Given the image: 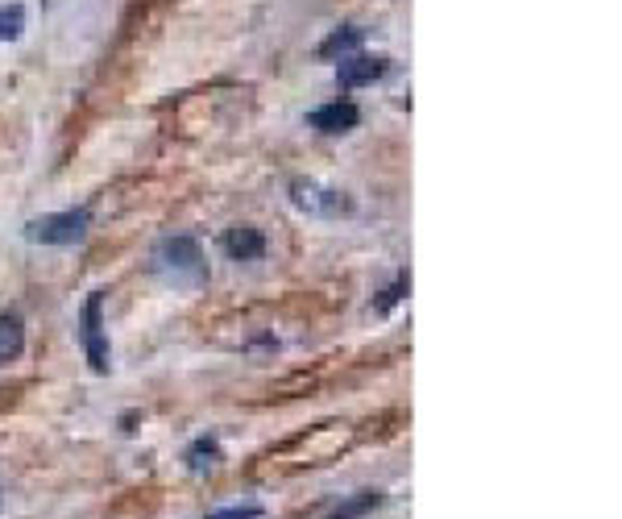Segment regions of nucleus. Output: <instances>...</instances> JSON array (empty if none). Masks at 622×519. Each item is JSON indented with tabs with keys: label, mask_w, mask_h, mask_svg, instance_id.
Instances as JSON below:
<instances>
[{
	"label": "nucleus",
	"mask_w": 622,
	"mask_h": 519,
	"mask_svg": "<svg viewBox=\"0 0 622 519\" xmlns=\"http://www.w3.org/2000/svg\"><path fill=\"white\" fill-rule=\"evenodd\" d=\"M154 270L179 291L208 287V262L195 237H162L154 245Z\"/></svg>",
	"instance_id": "obj_1"
},
{
	"label": "nucleus",
	"mask_w": 622,
	"mask_h": 519,
	"mask_svg": "<svg viewBox=\"0 0 622 519\" xmlns=\"http://www.w3.org/2000/svg\"><path fill=\"white\" fill-rule=\"evenodd\" d=\"M92 229V212L88 208H67V212H50L38 216V221L25 225V237L38 241V245H75L83 241Z\"/></svg>",
	"instance_id": "obj_2"
},
{
	"label": "nucleus",
	"mask_w": 622,
	"mask_h": 519,
	"mask_svg": "<svg viewBox=\"0 0 622 519\" xmlns=\"http://www.w3.org/2000/svg\"><path fill=\"white\" fill-rule=\"evenodd\" d=\"M104 299H108V291H92L79 312V341H83V353H88L96 374H108V366H112V349H108V333H104Z\"/></svg>",
	"instance_id": "obj_3"
},
{
	"label": "nucleus",
	"mask_w": 622,
	"mask_h": 519,
	"mask_svg": "<svg viewBox=\"0 0 622 519\" xmlns=\"http://www.w3.org/2000/svg\"><path fill=\"white\" fill-rule=\"evenodd\" d=\"M291 200L307 212H316V216H349L353 212V200L341 196V191H332V187H320V183H311V179H295L291 183Z\"/></svg>",
	"instance_id": "obj_4"
},
{
	"label": "nucleus",
	"mask_w": 622,
	"mask_h": 519,
	"mask_svg": "<svg viewBox=\"0 0 622 519\" xmlns=\"http://www.w3.org/2000/svg\"><path fill=\"white\" fill-rule=\"evenodd\" d=\"M386 59H378V54H345L341 59V71H336V84H341L345 92L353 88H365V84H374V79L386 75Z\"/></svg>",
	"instance_id": "obj_5"
},
{
	"label": "nucleus",
	"mask_w": 622,
	"mask_h": 519,
	"mask_svg": "<svg viewBox=\"0 0 622 519\" xmlns=\"http://www.w3.org/2000/svg\"><path fill=\"white\" fill-rule=\"evenodd\" d=\"M357 121H361V108L353 100H332V104H320L316 113H307V125L320 133H349L357 129Z\"/></svg>",
	"instance_id": "obj_6"
},
{
	"label": "nucleus",
	"mask_w": 622,
	"mask_h": 519,
	"mask_svg": "<svg viewBox=\"0 0 622 519\" xmlns=\"http://www.w3.org/2000/svg\"><path fill=\"white\" fill-rule=\"evenodd\" d=\"M220 245H224V254H229L233 262H258V258L266 254V237H262V229H249V225L229 229V233L220 237Z\"/></svg>",
	"instance_id": "obj_7"
},
{
	"label": "nucleus",
	"mask_w": 622,
	"mask_h": 519,
	"mask_svg": "<svg viewBox=\"0 0 622 519\" xmlns=\"http://www.w3.org/2000/svg\"><path fill=\"white\" fill-rule=\"evenodd\" d=\"M25 349V320L21 312H0V366H9L13 358H21Z\"/></svg>",
	"instance_id": "obj_8"
},
{
	"label": "nucleus",
	"mask_w": 622,
	"mask_h": 519,
	"mask_svg": "<svg viewBox=\"0 0 622 519\" xmlns=\"http://www.w3.org/2000/svg\"><path fill=\"white\" fill-rule=\"evenodd\" d=\"M361 46V30H357V25H349V30H336V34H328L324 42H320V59L328 63V59H345V54L349 50H357Z\"/></svg>",
	"instance_id": "obj_9"
},
{
	"label": "nucleus",
	"mask_w": 622,
	"mask_h": 519,
	"mask_svg": "<svg viewBox=\"0 0 622 519\" xmlns=\"http://www.w3.org/2000/svg\"><path fill=\"white\" fill-rule=\"evenodd\" d=\"M220 461V441L216 436H200L191 449H187V466L195 470V474H204V470H212Z\"/></svg>",
	"instance_id": "obj_10"
},
{
	"label": "nucleus",
	"mask_w": 622,
	"mask_h": 519,
	"mask_svg": "<svg viewBox=\"0 0 622 519\" xmlns=\"http://www.w3.org/2000/svg\"><path fill=\"white\" fill-rule=\"evenodd\" d=\"M25 34V5H0V42H17Z\"/></svg>",
	"instance_id": "obj_11"
},
{
	"label": "nucleus",
	"mask_w": 622,
	"mask_h": 519,
	"mask_svg": "<svg viewBox=\"0 0 622 519\" xmlns=\"http://www.w3.org/2000/svg\"><path fill=\"white\" fill-rule=\"evenodd\" d=\"M382 503V495H378V490H365V495H357L353 503H345L341 511H332L328 519H357V515H365V511H374Z\"/></svg>",
	"instance_id": "obj_12"
},
{
	"label": "nucleus",
	"mask_w": 622,
	"mask_h": 519,
	"mask_svg": "<svg viewBox=\"0 0 622 519\" xmlns=\"http://www.w3.org/2000/svg\"><path fill=\"white\" fill-rule=\"evenodd\" d=\"M204 519H262L258 503H245V507H224V511H208Z\"/></svg>",
	"instance_id": "obj_13"
},
{
	"label": "nucleus",
	"mask_w": 622,
	"mask_h": 519,
	"mask_svg": "<svg viewBox=\"0 0 622 519\" xmlns=\"http://www.w3.org/2000/svg\"><path fill=\"white\" fill-rule=\"evenodd\" d=\"M407 287H411V283H407V275H399V279H394V287H386V291H382V299H378L374 308H378V312H390V308L403 299V291H407Z\"/></svg>",
	"instance_id": "obj_14"
}]
</instances>
